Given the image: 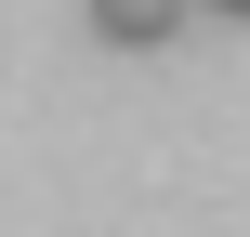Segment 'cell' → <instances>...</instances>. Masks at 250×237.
<instances>
[{"instance_id": "cell-2", "label": "cell", "mask_w": 250, "mask_h": 237, "mask_svg": "<svg viewBox=\"0 0 250 237\" xmlns=\"http://www.w3.org/2000/svg\"><path fill=\"white\" fill-rule=\"evenodd\" d=\"M211 13H237V26H250V0H211Z\"/></svg>"}, {"instance_id": "cell-1", "label": "cell", "mask_w": 250, "mask_h": 237, "mask_svg": "<svg viewBox=\"0 0 250 237\" xmlns=\"http://www.w3.org/2000/svg\"><path fill=\"white\" fill-rule=\"evenodd\" d=\"M211 0H92V40L105 53H158V40H185Z\"/></svg>"}]
</instances>
